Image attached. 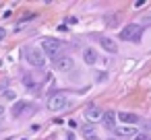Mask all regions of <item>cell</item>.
<instances>
[{"mask_svg":"<svg viewBox=\"0 0 151 140\" xmlns=\"http://www.w3.org/2000/svg\"><path fill=\"white\" fill-rule=\"evenodd\" d=\"M97 41H99V45H101L106 52H110V54H116V52H118V48H116L114 39H110V37H106V35H99V37H97Z\"/></svg>","mask_w":151,"mask_h":140,"instance_id":"8","label":"cell"},{"mask_svg":"<svg viewBox=\"0 0 151 140\" xmlns=\"http://www.w3.org/2000/svg\"><path fill=\"white\" fill-rule=\"evenodd\" d=\"M101 122H104V128L106 130H116V113L114 111H104Z\"/></svg>","mask_w":151,"mask_h":140,"instance_id":"10","label":"cell"},{"mask_svg":"<svg viewBox=\"0 0 151 140\" xmlns=\"http://www.w3.org/2000/svg\"><path fill=\"white\" fill-rule=\"evenodd\" d=\"M25 58H27V62H29L33 68H42V66L46 64V54H44L40 48H27Z\"/></svg>","mask_w":151,"mask_h":140,"instance_id":"3","label":"cell"},{"mask_svg":"<svg viewBox=\"0 0 151 140\" xmlns=\"http://www.w3.org/2000/svg\"><path fill=\"white\" fill-rule=\"evenodd\" d=\"M23 82H25L27 89H37V82H35L33 76H23Z\"/></svg>","mask_w":151,"mask_h":140,"instance_id":"14","label":"cell"},{"mask_svg":"<svg viewBox=\"0 0 151 140\" xmlns=\"http://www.w3.org/2000/svg\"><path fill=\"white\" fill-rule=\"evenodd\" d=\"M27 109H31V111H35V105H31L29 101H17L15 105H13V109H11V113H13V117H21Z\"/></svg>","mask_w":151,"mask_h":140,"instance_id":"5","label":"cell"},{"mask_svg":"<svg viewBox=\"0 0 151 140\" xmlns=\"http://www.w3.org/2000/svg\"><path fill=\"white\" fill-rule=\"evenodd\" d=\"M81 134H83L87 140H97V130L93 128V124H83V126H81Z\"/></svg>","mask_w":151,"mask_h":140,"instance_id":"11","label":"cell"},{"mask_svg":"<svg viewBox=\"0 0 151 140\" xmlns=\"http://www.w3.org/2000/svg\"><path fill=\"white\" fill-rule=\"evenodd\" d=\"M66 105H68V101H66L64 93H54V95H50V99H48V109H50V111H62Z\"/></svg>","mask_w":151,"mask_h":140,"instance_id":"4","label":"cell"},{"mask_svg":"<svg viewBox=\"0 0 151 140\" xmlns=\"http://www.w3.org/2000/svg\"><path fill=\"white\" fill-rule=\"evenodd\" d=\"M62 48H64V43L60 39H56V37H44L42 39V52L52 60H56L62 54Z\"/></svg>","mask_w":151,"mask_h":140,"instance_id":"1","label":"cell"},{"mask_svg":"<svg viewBox=\"0 0 151 140\" xmlns=\"http://www.w3.org/2000/svg\"><path fill=\"white\" fill-rule=\"evenodd\" d=\"M114 134H118V136H139V130L130 128V126H116Z\"/></svg>","mask_w":151,"mask_h":140,"instance_id":"12","label":"cell"},{"mask_svg":"<svg viewBox=\"0 0 151 140\" xmlns=\"http://www.w3.org/2000/svg\"><path fill=\"white\" fill-rule=\"evenodd\" d=\"M83 62H85L87 66L97 64V52H95L93 48H85V50H83Z\"/></svg>","mask_w":151,"mask_h":140,"instance_id":"9","label":"cell"},{"mask_svg":"<svg viewBox=\"0 0 151 140\" xmlns=\"http://www.w3.org/2000/svg\"><path fill=\"white\" fill-rule=\"evenodd\" d=\"M54 66H56L60 72H68V70H73L75 62H73V58H70V56H64V58H56Z\"/></svg>","mask_w":151,"mask_h":140,"instance_id":"7","label":"cell"},{"mask_svg":"<svg viewBox=\"0 0 151 140\" xmlns=\"http://www.w3.org/2000/svg\"><path fill=\"white\" fill-rule=\"evenodd\" d=\"M95 80L104 82V80H106V72H99V74H95Z\"/></svg>","mask_w":151,"mask_h":140,"instance_id":"17","label":"cell"},{"mask_svg":"<svg viewBox=\"0 0 151 140\" xmlns=\"http://www.w3.org/2000/svg\"><path fill=\"white\" fill-rule=\"evenodd\" d=\"M141 37H143V25H137V23H130V25H126V27L120 31V39H124V41L139 43Z\"/></svg>","mask_w":151,"mask_h":140,"instance_id":"2","label":"cell"},{"mask_svg":"<svg viewBox=\"0 0 151 140\" xmlns=\"http://www.w3.org/2000/svg\"><path fill=\"white\" fill-rule=\"evenodd\" d=\"M85 117H87L89 122H97V119H101V117H104V111H101L95 103H91V105H87V107H85Z\"/></svg>","mask_w":151,"mask_h":140,"instance_id":"6","label":"cell"},{"mask_svg":"<svg viewBox=\"0 0 151 140\" xmlns=\"http://www.w3.org/2000/svg\"><path fill=\"white\" fill-rule=\"evenodd\" d=\"M108 140H118V138H108Z\"/></svg>","mask_w":151,"mask_h":140,"instance_id":"20","label":"cell"},{"mask_svg":"<svg viewBox=\"0 0 151 140\" xmlns=\"http://www.w3.org/2000/svg\"><path fill=\"white\" fill-rule=\"evenodd\" d=\"M66 140H75V134H70V132H68V134H66Z\"/></svg>","mask_w":151,"mask_h":140,"instance_id":"19","label":"cell"},{"mask_svg":"<svg viewBox=\"0 0 151 140\" xmlns=\"http://www.w3.org/2000/svg\"><path fill=\"white\" fill-rule=\"evenodd\" d=\"M134 140H151L147 134H139V136H134Z\"/></svg>","mask_w":151,"mask_h":140,"instance_id":"18","label":"cell"},{"mask_svg":"<svg viewBox=\"0 0 151 140\" xmlns=\"http://www.w3.org/2000/svg\"><path fill=\"white\" fill-rule=\"evenodd\" d=\"M116 117H118V119H122L124 124H137V122L141 119L137 113H128V111H120V113H116Z\"/></svg>","mask_w":151,"mask_h":140,"instance_id":"13","label":"cell"},{"mask_svg":"<svg viewBox=\"0 0 151 140\" xmlns=\"http://www.w3.org/2000/svg\"><path fill=\"white\" fill-rule=\"evenodd\" d=\"M2 97H4V99H15V97H17V93H15V91H4V95H2Z\"/></svg>","mask_w":151,"mask_h":140,"instance_id":"15","label":"cell"},{"mask_svg":"<svg viewBox=\"0 0 151 140\" xmlns=\"http://www.w3.org/2000/svg\"><path fill=\"white\" fill-rule=\"evenodd\" d=\"M106 23L108 25H116L118 23V17H106Z\"/></svg>","mask_w":151,"mask_h":140,"instance_id":"16","label":"cell"}]
</instances>
